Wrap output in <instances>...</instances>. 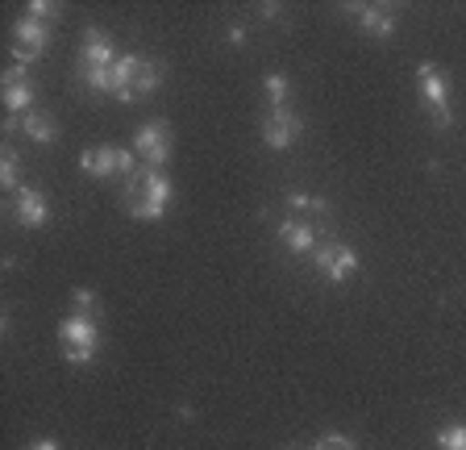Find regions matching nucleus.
<instances>
[{"label":"nucleus","mask_w":466,"mask_h":450,"mask_svg":"<svg viewBox=\"0 0 466 450\" xmlns=\"http://www.w3.org/2000/svg\"><path fill=\"white\" fill-rule=\"evenodd\" d=\"M317 450H359L350 438H341V434H329V438H320L317 442Z\"/></svg>","instance_id":"4be33fe9"},{"label":"nucleus","mask_w":466,"mask_h":450,"mask_svg":"<svg viewBox=\"0 0 466 450\" xmlns=\"http://www.w3.org/2000/svg\"><path fill=\"white\" fill-rule=\"evenodd\" d=\"M417 79H420V92H425L429 108H433V121L437 129H450L454 113H450V88H446V76L433 67V63H420L417 67Z\"/></svg>","instance_id":"6e6552de"},{"label":"nucleus","mask_w":466,"mask_h":450,"mask_svg":"<svg viewBox=\"0 0 466 450\" xmlns=\"http://www.w3.org/2000/svg\"><path fill=\"white\" fill-rule=\"evenodd\" d=\"M279 242L288 246L291 255H312V251H317V234H312V225L296 221V217H288V221L279 225Z\"/></svg>","instance_id":"ddd939ff"},{"label":"nucleus","mask_w":466,"mask_h":450,"mask_svg":"<svg viewBox=\"0 0 466 450\" xmlns=\"http://www.w3.org/2000/svg\"><path fill=\"white\" fill-rule=\"evenodd\" d=\"M13 217H17V225H25V230L46 225L50 221L46 196H42L38 188H17V192H13Z\"/></svg>","instance_id":"9b49d317"},{"label":"nucleus","mask_w":466,"mask_h":450,"mask_svg":"<svg viewBox=\"0 0 466 450\" xmlns=\"http://www.w3.org/2000/svg\"><path fill=\"white\" fill-rule=\"evenodd\" d=\"M158 79H163L158 63L137 59V55H121L113 67V97L121 100V105H134L137 97H150V92L158 88Z\"/></svg>","instance_id":"f03ea898"},{"label":"nucleus","mask_w":466,"mask_h":450,"mask_svg":"<svg viewBox=\"0 0 466 450\" xmlns=\"http://www.w3.org/2000/svg\"><path fill=\"white\" fill-rule=\"evenodd\" d=\"M21 129H25V138H29V142H38V147H50V142L58 138L55 118H50V113H42V108H29L25 118H21Z\"/></svg>","instance_id":"4468645a"},{"label":"nucleus","mask_w":466,"mask_h":450,"mask_svg":"<svg viewBox=\"0 0 466 450\" xmlns=\"http://www.w3.org/2000/svg\"><path fill=\"white\" fill-rule=\"evenodd\" d=\"M58 13V5H50V0H34V5H29L25 9V17H38V21H50Z\"/></svg>","instance_id":"aec40b11"},{"label":"nucleus","mask_w":466,"mask_h":450,"mask_svg":"<svg viewBox=\"0 0 466 450\" xmlns=\"http://www.w3.org/2000/svg\"><path fill=\"white\" fill-rule=\"evenodd\" d=\"M116 55L113 42L105 38L100 30H84V50H79V67H116Z\"/></svg>","instance_id":"f8f14e48"},{"label":"nucleus","mask_w":466,"mask_h":450,"mask_svg":"<svg viewBox=\"0 0 466 450\" xmlns=\"http://www.w3.org/2000/svg\"><path fill=\"white\" fill-rule=\"evenodd\" d=\"M0 184H5V192H17L21 188V163L13 150H5V159H0Z\"/></svg>","instance_id":"f3484780"},{"label":"nucleus","mask_w":466,"mask_h":450,"mask_svg":"<svg viewBox=\"0 0 466 450\" xmlns=\"http://www.w3.org/2000/svg\"><path fill=\"white\" fill-rule=\"evenodd\" d=\"M79 167L87 176L108 179V176H137V155L134 150H121V147H87L79 155Z\"/></svg>","instance_id":"20e7f679"},{"label":"nucleus","mask_w":466,"mask_h":450,"mask_svg":"<svg viewBox=\"0 0 466 450\" xmlns=\"http://www.w3.org/2000/svg\"><path fill=\"white\" fill-rule=\"evenodd\" d=\"M359 13V26L370 34V38H391L396 34V17L388 9H370V5H354Z\"/></svg>","instance_id":"2eb2a0df"},{"label":"nucleus","mask_w":466,"mask_h":450,"mask_svg":"<svg viewBox=\"0 0 466 450\" xmlns=\"http://www.w3.org/2000/svg\"><path fill=\"white\" fill-rule=\"evenodd\" d=\"M437 446L441 450H466V425H441V430H437Z\"/></svg>","instance_id":"a211bd4d"},{"label":"nucleus","mask_w":466,"mask_h":450,"mask_svg":"<svg viewBox=\"0 0 466 450\" xmlns=\"http://www.w3.org/2000/svg\"><path fill=\"white\" fill-rule=\"evenodd\" d=\"M71 301H76V313H87V317H92V309H96V296L87 292V288H76V296H71Z\"/></svg>","instance_id":"412c9836"},{"label":"nucleus","mask_w":466,"mask_h":450,"mask_svg":"<svg viewBox=\"0 0 466 450\" xmlns=\"http://www.w3.org/2000/svg\"><path fill=\"white\" fill-rule=\"evenodd\" d=\"M76 71L92 92H108L113 97V67H76Z\"/></svg>","instance_id":"dca6fc26"},{"label":"nucleus","mask_w":466,"mask_h":450,"mask_svg":"<svg viewBox=\"0 0 466 450\" xmlns=\"http://www.w3.org/2000/svg\"><path fill=\"white\" fill-rule=\"evenodd\" d=\"M171 196L175 188L158 167H137V176L126 179V205L137 221H158L167 213V205H171Z\"/></svg>","instance_id":"f257e3e1"},{"label":"nucleus","mask_w":466,"mask_h":450,"mask_svg":"<svg viewBox=\"0 0 466 450\" xmlns=\"http://www.w3.org/2000/svg\"><path fill=\"white\" fill-rule=\"evenodd\" d=\"M29 450H58V442H55V438H42V442H34Z\"/></svg>","instance_id":"5701e85b"},{"label":"nucleus","mask_w":466,"mask_h":450,"mask_svg":"<svg viewBox=\"0 0 466 450\" xmlns=\"http://www.w3.org/2000/svg\"><path fill=\"white\" fill-rule=\"evenodd\" d=\"M134 150L146 167H158V171H163V163L171 159V126H167V121H146L134 134Z\"/></svg>","instance_id":"423d86ee"},{"label":"nucleus","mask_w":466,"mask_h":450,"mask_svg":"<svg viewBox=\"0 0 466 450\" xmlns=\"http://www.w3.org/2000/svg\"><path fill=\"white\" fill-rule=\"evenodd\" d=\"M262 84H267V100H271V108L288 105V76H267Z\"/></svg>","instance_id":"6ab92c4d"},{"label":"nucleus","mask_w":466,"mask_h":450,"mask_svg":"<svg viewBox=\"0 0 466 450\" xmlns=\"http://www.w3.org/2000/svg\"><path fill=\"white\" fill-rule=\"evenodd\" d=\"M304 129V121L291 113L288 105H279V108H271L267 113V121H262V142L271 150H288L291 142H296V134Z\"/></svg>","instance_id":"9d476101"},{"label":"nucleus","mask_w":466,"mask_h":450,"mask_svg":"<svg viewBox=\"0 0 466 450\" xmlns=\"http://www.w3.org/2000/svg\"><path fill=\"white\" fill-rule=\"evenodd\" d=\"M46 42H50L46 21H38V17H21L17 26H13V63L29 67L34 59H42V55H46Z\"/></svg>","instance_id":"39448f33"},{"label":"nucleus","mask_w":466,"mask_h":450,"mask_svg":"<svg viewBox=\"0 0 466 450\" xmlns=\"http://www.w3.org/2000/svg\"><path fill=\"white\" fill-rule=\"evenodd\" d=\"M229 42H238V46L246 42V30H242V26H233V30H229Z\"/></svg>","instance_id":"b1692460"},{"label":"nucleus","mask_w":466,"mask_h":450,"mask_svg":"<svg viewBox=\"0 0 466 450\" xmlns=\"http://www.w3.org/2000/svg\"><path fill=\"white\" fill-rule=\"evenodd\" d=\"M58 346L67 363H92L100 351V325L87 313H67L58 325Z\"/></svg>","instance_id":"7ed1b4c3"},{"label":"nucleus","mask_w":466,"mask_h":450,"mask_svg":"<svg viewBox=\"0 0 466 450\" xmlns=\"http://www.w3.org/2000/svg\"><path fill=\"white\" fill-rule=\"evenodd\" d=\"M29 108H34V79H29V67L13 63L5 71V113L9 118H25Z\"/></svg>","instance_id":"1a4fd4ad"},{"label":"nucleus","mask_w":466,"mask_h":450,"mask_svg":"<svg viewBox=\"0 0 466 450\" xmlns=\"http://www.w3.org/2000/svg\"><path fill=\"white\" fill-rule=\"evenodd\" d=\"M312 263L320 267V275H325L329 284H346L350 275L359 271V255L341 242H320L317 251H312Z\"/></svg>","instance_id":"0eeeda50"}]
</instances>
